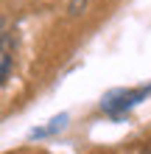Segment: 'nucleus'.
Segmentation results:
<instances>
[{
    "mask_svg": "<svg viewBox=\"0 0 151 154\" xmlns=\"http://www.w3.org/2000/svg\"><path fill=\"white\" fill-rule=\"evenodd\" d=\"M3 70H0V81H6L11 76V39H8V34H3Z\"/></svg>",
    "mask_w": 151,
    "mask_h": 154,
    "instance_id": "3",
    "label": "nucleus"
},
{
    "mask_svg": "<svg viewBox=\"0 0 151 154\" xmlns=\"http://www.w3.org/2000/svg\"><path fill=\"white\" fill-rule=\"evenodd\" d=\"M148 93H151V84L137 87V90H115V93H109L101 101V109L109 112V115H123L126 109H131L134 104H140Z\"/></svg>",
    "mask_w": 151,
    "mask_h": 154,
    "instance_id": "1",
    "label": "nucleus"
},
{
    "mask_svg": "<svg viewBox=\"0 0 151 154\" xmlns=\"http://www.w3.org/2000/svg\"><path fill=\"white\" fill-rule=\"evenodd\" d=\"M65 123H67V115H59V118H53V121H48V126H39V129H34L31 132V137H48V134H56L65 129Z\"/></svg>",
    "mask_w": 151,
    "mask_h": 154,
    "instance_id": "2",
    "label": "nucleus"
}]
</instances>
